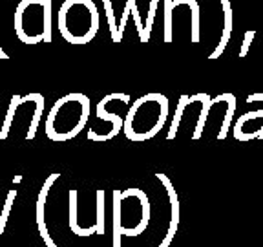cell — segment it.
Returning <instances> with one entry per match:
<instances>
[{"label":"cell","instance_id":"1","mask_svg":"<svg viewBox=\"0 0 263 247\" xmlns=\"http://www.w3.org/2000/svg\"><path fill=\"white\" fill-rule=\"evenodd\" d=\"M114 198V247H121L123 236H139L150 223V200L143 189H115Z\"/></svg>","mask_w":263,"mask_h":247},{"label":"cell","instance_id":"2","mask_svg":"<svg viewBox=\"0 0 263 247\" xmlns=\"http://www.w3.org/2000/svg\"><path fill=\"white\" fill-rule=\"evenodd\" d=\"M168 119V99L166 95L150 92L132 103L124 117V136L134 143L156 137Z\"/></svg>","mask_w":263,"mask_h":247},{"label":"cell","instance_id":"3","mask_svg":"<svg viewBox=\"0 0 263 247\" xmlns=\"http://www.w3.org/2000/svg\"><path fill=\"white\" fill-rule=\"evenodd\" d=\"M88 115H90L88 95L79 94V92L64 95L49 108L48 117H46V136L59 143L73 139L84 130Z\"/></svg>","mask_w":263,"mask_h":247},{"label":"cell","instance_id":"4","mask_svg":"<svg viewBox=\"0 0 263 247\" xmlns=\"http://www.w3.org/2000/svg\"><path fill=\"white\" fill-rule=\"evenodd\" d=\"M59 31L75 46L93 41L99 31V9L93 0H64L59 9Z\"/></svg>","mask_w":263,"mask_h":247},{"label":"cell","instance_id":"5","mask_svg":"<svg viewBox=\"0 0 263 247\" xmlns=\"http://www.w3.org/2000/svg\"><path fill=\"white\" fill-rule=\"evenodd\" d=\"M44 115V95L28 94L13 95L6 112L4 125L0 128V139H9L11 134L22 132V139L31 141Z\"/></svg>","mask_w":263,"mask_h":247},{"label":"cell","instance_id":"6","mask_svg":"<svg viewBox=\"0 0 263 247\" xmlns=\"http://www.w3.org/2000/svg\"><path fill=\"white\" fill-rule=\"evenodd\" d=\"M15 35L28 46L51 42V0H21L15 9Z\"/></svg>","mask_w":263,"mask_h":247},{"label":"cell","instance_id":"7","mask_svg":"<svg viewBox=\"0 0 263 247\" xmlns=\"http://www.w3.org/2000/svg\"><path fill=\"white\" fill-rule=\"evenodd\" d=\"M232 132L238 141L263 139V108L239 115Z\"/></svg>","mask_w":263,"mask_h":247},{"label":"cell","instance_id":"8","mask_svg":"<svg viewBox=\"0 0 263 247\" xmlns=\"http://www.w3.org/2000/svg\"><path fill=\"white\" fill-rule=\"evenodd\" d=\"M156 178L161 181V185L166 189L168 194V205H170V222H168V229H166V235H164L163 242L157 247H168L174 242L177 233V227H179V216H181V205H179V196L176 192V187L172 185V181L168 180L166 174H156Z\"/></svg>","mask_w":263,"mask_h":247},{"label":"cell","instance_id":"9","mask_svg":"<svg viewBox=\"0 0 263 247\" xmlns=\"http://www.w3.org/2000/svg\"><path fill=\"white\" fill-rule=\"evenodd\" d=\"M61 178V174H49L46 178L44 185H42L41 192H39V198H37V205H35V220H37V227H39V233H41V238L44 240L46 247H59V243L51 238V233L48 229V223H46V218H44V209H46V200H48V194L51 190V187L55 185V181Z\"/></svg>","mask_w":263,"mask_h":247},{"label":"cell","instance_id":"10","mask_svg":"<svg viewBox=\"0 0 263 247\" xmlns=\"http://www.w3.org/2000/svg\"><path fill=\"white\" fill-rule=\"evenodd\" d=\"M219 4H221L223 16H225V26H223L219 44L216 46V49H214L212 54L209 55L210 61H216V59H219V55L225 51L227 44H229V41H230V35H232V29H234V9H232L230 0H219Z\"/></svg>","mask_w":263,"mask_h":247},{"label":"cell","instance_id":"11","mask_svg":"<svg viewBox=\"0 0 263 247\" xmlns=\"http://www.w3.org/2000/svg\"><path fill=\"white\" fill-rule=\"evenodd\" d=\"M106 107H108V97L104 95L101 101L97 103V117L99 119H103V121H108V123L111 125V134H114V137L119 134L121 130H123V127H124V119L121 117L119 114H114V112H108L106 110Z\"/></svg>","mask_w":263,"mask_h":247},{"label":"cell","instance_id":"12","mask_svg":"<svg viewBox=\"0 0 263 247\" xmlns=\"http://www.w3.org/2000/svg\"><path fill=\"white\" fill-rule=\"evenodd\" d=\"M192 104V95H181L179 101H177V107H176V115H174L172 123H170V130L166 134V139L172 141L174 137L177 136V130H179V125L181 119H183V115H185V110Z\"/></svg>","mask_w":263,"mask_h":247},{"label":"cell","instance_id":"13","mask_svg":"<svg viewBox=\"0 0 263 247\" xmlns=\"http://www.w3.org/2000/svg\"><path fill=\"white\" fill-rule=\"evenodd\" d=\"M210 110H212V97H210L209 94H205L201 99V110H199V117H197L196 128H194V134H192L194 141H197L203 136V132H205V125H206V121H209Z\"/></svg>","mask_w":263,"mask_h":247},{"label":"cell","instance_id":"14","mask_svg":"<svg viewBox=\"0 0 263 247\" xmlns=\"http://www.w3.org/2000/svg\"><path fill=\"white\" fill-rule=\"evenodd\" d=\"M234 112H236V95L234 94H227V110L225 115H223V125L218 132V139H225L229 136L230 127H232V119H234Z\"/></svg>","mask_w":263,"mask_h":247},{"label":"cell","instance_id":"15","mask_svg":"<svg viewBox=\"0 0 263 247\" xmlns=\"http://www.w3.org/2000/svg\"><path fill=\"white\" fill-rule=\"evenodd\" d=\"M163 9H164V42H172V31H174V6L172 0H163Z\"/></svg>","mask_w":263,"mask_h":247},{"label":"cell","instance_id":"16","mask_svg":"<svg viewBox=\"0 0 263 247\" xmlns=\"http://www.w3.org/2000/svg\"><path fill=\"white\" fill-rule=\"evenodd\" d=\"M95 210H97V235H104V190L95 192Z\"/></svg>","mask_w":263,"mask_h":247},{"label":"cell","instance_id":"17","mask_svg":"<svg viewBox=\"0 0 263 247\" xmlns=\"http://www.w3.org/2000/svg\"><path fill=\"white\" fill-rule=\"evenodd\" d=\"M15 198H16V190L11 189L6 196V202H4V207L0 210V235L4 233L6 229V223H8V218H9V213L13 209V203H15Z\"/></svg>","mask_w":263,"mask_h":247},{"label":"cell","instance_id":"18","mask_svg":"<svg viewBox=\"0 0 263 247\" xmlns=\"http://www.w3.org/2000/svg\"><path fill=\"white\" fill-rule=\"evenodd\" d=\"M134 4H136V0H126V2H124L123 16H121L119 28H117V39H115V42H121V41H123L124 29H126L128 19H130V15H132V8H134Z\"/></svg>","mask_w":263,"mask_h":247},{"label":"cell","instance_id":"19","mask_svg":"<svg viewBox=\"0 0 263 247\" xmlns=\"http://www.w3.org/2000/svg\"><path fill=\"white\" fill-rule=\"evenodd\" d=\"M157 8H159V0H150V6H148V15H146V24H144V42H148V39H150L154 21H156Z\"/></svg>","mask_w":263,"mask_h":247},{"label":"cell","instance_id":"20","mask_svg":"<svg viewBox=\"0 0 263 247\" xmlns=\"http://www.w3.org/2000/svg\"><path fill=\"white\" fill-rule=\"evenodd\" d=\"M103 6H104V13H106V19H108V28H110L111 41L115 42V39H117V28H119V26L115 24V15H114V8H111V0H103Z\"/></svg>","mask_w":263,"mask_h":247},{"label":"cell","instance_id":"21","mask_svg":"<svg viewBox=\"0 0 263 247\" xmlns=\"http://www.w3.org/2000/svg\"><path fill=\"white\" fill-rule=\"evenodd\" d=\"M256 37V29H251V31L245 33V37H243V42H241V49H239V57H245L249 48H251V42L252 39Z\"/></svg>","mask_w":263,"mask_h":247},{"label":"cell","instance_id":"22","mask_svg":"<svg viewBox=\"0 0 263 247\" xmlns=\"http://www.w3.org/2000/svg\"><path fill=\"white\" fill-rule=\"evenodd\" d=\"M0 59H2V61H6V59H9V57H8V54H6L4 49H2V46H0Z\"/></svg>","mask_w":263,"mask_h":247}]
</instances>
